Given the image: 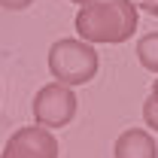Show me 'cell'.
Instances as JSON below:
<instances>
[{"label":"cell","instance_id":"obj_6","mask_svg":"<svg viewBox=\"0 0 158 158\" xmlns=\"http://www.w3.org/2000/svg\"><path fill=\"white\" fill-rule=\"evenodd\" d=\"M137 58H140V64H143L149 73H158V31L146 34V37H140V43H137Z\"/></svg>","mask_w":158,"mask_h":158},{"label":"cell","instance_id":"obj_5","mask_svg":"<svg viewBox=\"0 0 158 158\" xmlns=\"http://www.w3.org/2000/svg\"><path fill=\"white\" fill-rule=\"evenodd\" d=\"M113 155L116 158H158V143L152 140L149 131L143 128H128L122 131L113 146Z\"/></svg>","mask_w":158,"mask_h":158},{"label":"cell","instance_id":"obj_8","mask_svg":"<svg viewBox=\"0 0 158 158\" xmlns=\"http://www.w3.org/2000/svg\"><path fill=\"white\" fill-rule=\"evenodd\" d=\"M34 0H0V6L3 9H24V6H31Z\"/></svg>","mask_w":158,"mask_h":158},{"label":"cell","instance_id":"obj_3","mask_svg":"<svg viewBox=\"0 0 158 158\" xmlns=\"http://www.w3.org/2000/svg\"><path fill=\"white\" fill-rule=\"evenodd\" d=\"M76 106H79V100L73 94V88L70 85H61V82L43 85L34 94V103H31L34 122L43 125V128H49V131H58L64 125H70L73 116H76Z\"/></svg>","mask_w":158,"mask_h":158},{"label":"cell","instance_id":"obj_4","mask_svg":"<svg viewBox=\"0 0 158 158\" xmlns=\"http://www.w3.org/2000/svg\"><path fill=\"white\" fill-rule=\"evenodd\" d=\"M0 158H58V140L55 131L43 125H27L19 128L6 140V149Z\"/></svg>","mask_w":158,"mask_h":158},{"label":"cell","instance_id":"obj_11","mask_svg":"<svg viewBox=\"0 0 158 158\" xmlns=\"http://www.w3.org/2000/svg\"><path fill=\"white\" fill-rule=\"evenodd\" d=\"M70 3H76V6H85V3H91V0H70Z\"/></svg>","mask_w":158,"mask_h":158},{"label":"cell","instance_id":"obj_7","mask_svg":"<svg viewBox=\"0 0 158 158\" xmlns=\"http://www.w3.org/2000/svg\"><path fill=\"white\" fill-rule=\"evenodd\" d=\"M143 122H146V128L158 131V100L152 98V94H149L146 103H143Z\"/></svg>","mask_w":158,"mask_h":158},{"label":"cell","instance_id":"obj_1","mask_svg":"<svg viewBox=\"0 0 158 158\" xmlns=\"http://www.w3.org/2000/svg\"><path fill=\"white\" fill-rule=\"evenodd\" d=\"M79 40L85 43H125L137 31V6L131 0H91L79 6L73 19Z\"/></svg>","mask_w":158,"mask_h":158},{"label":"cell","instance_id":"obj_9","mask_svg":"<svg viewBox=\"0 0 158 158\" xmlns=\"http://www.w3.org/2000/svg\"><path fill=\"white\" fill-rule=\"evenodd\" d=\"M140 6H143L149 15H155V19H158V0H140Z\"/></svg>","mask_w":158,"mask_h":158},{"label":"cell","instance_id":"obj_10","mask_svg":"<svg viewBox=\"0 0 158 158\" xmlns=\"http://www.w3.org/2000/svg\"><path fill=\"white\" fill-rule=\"evenodd\" d=\"M152 98L158 100V79H155V85H152Z\"/></svg>","mask_w":158,"mask_h":158},{"label":"cell","instance_id":"obj_2","mask_svg":"<svg viewBox=\"0 0 158 158\" xmlns=\"http://www.w3.org/2000/svg\"><path fill=\"white\" fill-rule=\"evenodd\" d=\"M98 67L100 61L94 46L79 37H64L58 43H52V49H49V70L61 85H70V88L85 85L98 76Z\"/></svg>","mask_w":158,"mask_h":158}]
</instances>
